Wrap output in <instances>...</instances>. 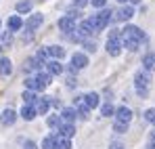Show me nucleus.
<instances>
[{"instance_id":"obj_37","label":"nucleus","mask_w":155,"mask_h":149,"mask_svg":"<svg viewBox=\"0 0 155 149\" xmlns=\"http://www.w3.org/2000/svg\"><path fill=\"white\" fill-rule=\"evenodd\" d=\"M67 17H71V19H76V17H80V11H78V8H71V11L67 13Z\"/></svg>"},{"instance_id":"obj_34","label":"nucleus","mask_w":155,"mask_h":149,"mask_svg":"<svg viewBox=\"0 0 155 149\" xmlns=\"http://www.w3.org/2000/svg\"><path fill=\"white\" fill-rule=\"evenodd\" d=\"M90 4H92V6H97V8H105L107 0H90Z\"/></svg>"},{"instance_id":"obj_4","label":"nucleus","mask_w":155,"mask_h":149,"mask_svg":"<svg viewBox=\"0 0 155 149\" xmlns=\"http://www.w3.org/2000/svg\"><path fill=\"white\" fill-rule=\"evenodd\" d=\"M122 40H136V42H143L145 40V34L140 27L136 25H126L124 32H122Z\"/></svg>"},{"instance_id":"obj_20","label":"nucleus","mask_w":155,"mask_h":149,"mask_svg":"<svg viewBox=\"0 0 155 149\" xmlns=\"http://www.w3.org/2000/svg\"><path fill=\"white\" fill-rule=\"evenodd\" d=\"M21 25H23V21H21V17H19V15H13V17L8 19V29H11V32L21 29Z\"/></svg>"},{"instance_id":"obj_19","label":"nucleus","mask_w":155,"mask_h":149,"mask_svg":"<svg viewBox=\"0 0 155 149\" xmlns=\"http://www.w3.org/2000/svg\"><path fill=\"white\" fill-rule=\"evenodd\" d=\"M143 67H145V72L155 69V55H153V52H149V55L143 57Z\"/></svg>"},{"instance_id":"obj_42","label":"nucleus","mask_w":155,"mask_h":149,"mask_svg":"<svg viewBox=\"0 0 155 149\" xmlns=\"http://www.w3.org/2000/svg\"><path fill=\"white\" fill-rule=\"evenodd\" d=\"M117 2H130V0H117Z\"/></svg>"},{"instance_id":"obj_16","label":"nucleus","mask_w":155,"mask_h":149,"mask_svg":"<svg viewBox=\"0 0 155 149\" xmlns=\"http://www.w3.org/2000/svg\"><path fill=\"white\" fill-rule=\"evenodd\" d=\"M13 72V63L6 57H0V76H8Z\"/></svg>"},{"instance_id":"obj_11","label":"nucleus","mask_w":155,"mask_h":149,"mask_svg":"<svg viewBox=\"0 0 155 149\" xmlns=\"http://www.w3.org/2000/svg\"><path fill=\"white\" fill-rule=\"evenodd\" d=\"M34 107H36L38 113H46L48 107H51V99H48V97H38V101L34 103Z\"/></svg>"},{"instance_id":"obj_3","label":"nucleus","mask_w":155,"mask_h":149,"mask_svg":"<svg viewBox=\"0 0 155 149\" xmlns=\"http://www.w3.org/2000/svg\"><path fill=\"white\" fill-rule=\"evenodd\" d=\"M113 19V11H109V8H101L90 21H92V25H94V29H103V27H107V23Z\"/></svg>"},{"instance_id":"obj_40","label":"nucleus","mask_w":155,"mask_h":149,"mask_svg":"<svg viewBox=\"0 0 155 149\" xmlns=\"http://www.w3.org/2000/svg\"><path fill=\"white\" fill-rule=\"evenodd\" d=\"M109 149H124V145H122V143H111Z\"/></svg>"},{"instance_id":"obj_6","label":"nucleus","mask_w":155,"mask_h":149,"mask_svg":"<svg viewBox=\"0 0 155 149\" xmlns=\"http://www.w3.org/2000/svg\"><path fill=\"white\" fill-rule=\"evenodd\" d=\"M124 49V42H122V38H109L107 40V52L111 55V57H117L120 52Z\"/></svg>"},{"instance_id":"obj_1","label":"nucleus","mask_w":155,"mask_h":149,"mask_svg":"<svg viewBox=\"0 0 155 149\" xmlns=\"http://www.w3.org/2000/svg\"><path fill=\"white\" fill-rule=\"evenodd\" d=\"M51 78H52L51 74H38V76H34V78H27L25 86L29 90H44V88L48 86Z\"/></svg>"},{"instance_id":"obj_36","label":"nucleus","mask_w":155,"mask_h":149,"mask_svg":"<svg viewBox=\"0 0 155 149\" xmlns=\"http://www.w3.org/2000/svg\"><path fill=\"white\" fill-rule=\"evenodd\" d=\"M88 4V0H74V6L76 8H82V6H86Z\"/></svg>"},{"instance_id":"obj_27","label":"nucleus","mask_w":155,"mask_h":149,"mask_svg":"<svg viewBox=\"0 0 155 149\" xmlns=\"http://www.w3.org/2000/svg\"><path fill=\"white\" fill-rule=\"evenodd\" d=\"M29 8H31V2H29V0L17 2V13H29Z\"/></svg>"},{"instance_id":"obj_38","label":"nucleus","mask_w":155,"mask_h":149,"mask_svg":"<svg viewBox=\"0 0 155 149\" xmlns=\"http://www.w3.org/2000/svg\"><path fill=\"white\" fill-rule=\"evenodd\" d=\"M84 46H86V50H90V52L97 50V44H94V42H84Z\"/></svg>"},{"instance_id":"obj_28","label":"nucleus","mask_w":155,"mask_h":149,"mask_svg":"<svg viewBox=\"0 0 155 149\" xmlns=\"http://www.w3.org/2000/svg\"><path fill=\"white\" fill-rule=\"evenodd\" d=\"M36 67H38L36 57H34V59H25V63H23V72H31V69H36Z\"/></svg>"},{"instance_id":"obj_18","label":"nucleus","mask_w":155,"mask_h":149,"mask_svg":"<svg viewBox=\"0 0 155 149\" xmlns=\"http://www.w3.org/2000/svg\"><path fill=\"white\" fill-rule=\"evenodd\" d=\"M36 113H38V111H36L34 105H23V109H21V118H23V120H34Z\"/></svg>"},{"instance_id":"obj_8","label":"nucleus","mask_w":155,"mask_h":149,"mask_svg":"<svg viewBox=\"0 0 155 149\" xmlns=\"http://www.w3.org/2000/svg\"><path fill=\"white\" fill-rule=\"evenodd\" d=\"M132 15H134V8H132V6H122V8H117V13H113V19H117V21H128Z\"/></svg>"},{"instance_id":"obj_41","label":"nucleus","mask_w":155,"mask_h":149,"mask_svg":"<svg viewBox=\"0 0 155 149\" xmlns=\"http://www.w3.org/2000/svg\"><path fill=\"white\" fill-rule=\"evenodd\" d=\"M130 2H132V4H136V2H140V0H130Z\"/></svg>"},{"instance_id":"obj_9","label":"nucleus","mask_w":155,"mask_h":149,"mask_svg":"<svg viewBox=\"0 0 155 149\" xmlns=\"http://www.w3.org/2000/svg\"><path fill=\"white\" fill-rule=\"evenodd\" d=\"M0 122H2L4 126L15 124V122H17V113H15L13 109H4V111L0 113Z\"/></svg>"},{"instance_id":"obj_32","label":"nucleus","mask_w":155,"mask_h":149,"mask_svg":"<svg viewBox=\"0 0 155 149\" xmlns=\"http://www.w3.org/2000/svg\"><path fill=\"white\" fill-rule=\"evenodd\" d=\"M113 130L122 134V132H126V130H128V124H124V122H117V120H115V124H113Z\"/></svg>"},{"instance_id":"obj_39","label":"nucleus","mask_w":155,"mask_h":149,"mask_svg":"<svg viewBox=\"0 0 155 149\" xmlns=\"http://www.w3.org/2000/svg\"><path fill=\"white\" fill-rule=\"evenodd\" d=\"M67 86L74 88V86H76V78H67Z\"/></svg>"},{"instance_id":"obj_23","label":"nucleus","mask_w":155,"mask_h":149,"mask_svg":"<svg viewBox=\"0 0 155 149\" xmlns=\"http://www.w3.org/2000/svg\"><path fill=\"white\" fill-rule=\"evenodd\" d=\"M57 141H59L57 134H54V137H46V139L42 141V149H57Z\"/></svg>"},{"instance_id":"obj_13","label":"nucleus","mask_w":155,"mask_h":149,"mask_svg":"<svg viewBox=\"0 0 155 149\" xmlns=\"http://www.w3.org/2000/svg\"><path fill=\"white\" fill-rule=\"evenodd\" d=\"M74 134H76L74 124H67V122H63V124H61V128H59V137H63V139H71Z\"/></svg>"},{"instance_id":"obj_31","label":"nucleus","mask_w":155,"mask_h":149,"mask_svg":"<svg viewBox=\"0 0 155 149\" xmlns=\"http://www.w3.org/2000/svg\"><path fill=\"white\" fill-rule=\"evenodd\" d=\"M46 57H51V55H48V49H40L38 52H36V61H38V63H40V61H44Z\"/></svg>"},{"instance_id":"obj_30","label":"nucleus","mask_w":155,"mask_h":149,"mask_svg":"<svg viewBox=\"0 0 155 149\" xmlns=\"http://www.w3.org/2000/svg\"><path fill=\"white\" fill-rule=\"evenodd\" d=\"M122 42H124V49H128V50H138V44H140L136 40H122Z\"/></svg>"},{"instance_id":"obj_26","label":"nucleus","mask_w":155,"mask_h":149,"mask_svg":"<svg viewBox=\"0 0 155 149\" xmlns=\"http://www.w3.org/2000/svg\"><path fill=\"white\" fill-rule=\"evenodd\" d=\"M101 116H105V118H109V116H115V107H113L111 103H105L103 107H101Z\"/></svg>"},{"instance_id":"obj_10","label":"nucleus","mask_w":155,"mask_h":149,"mask_svg":"<svg viewBox=\"0 0 155 149\" xmlns=\"http://www.w3.org/2000/svg\"><path fill=\"white\" fill-rule=\"evenodd\" d=\"M115 118H117V122L130 124V120H132V111H130L128 107H120V109H115Z\"/></svg>"},{"instance_id":"obj_17","label":"nucleus","mask_w":155,"mask_h":149,"mask_svg":"<svg viewBox=\"0 0 155 149\" xmlns=\"http://www.w3.org/2000/svg\"><path fill=\"white\" fill-rule=\"evenodd\" d=\"M84 99H86V105H88L90 109H94V107H99V103H101V97H99L97 93H88V95H86Z\"/></svg>"},{"instance_id":"obj_29","label":"nucleus","mask_w":155,"mask_h":149,"mask_svg":"<svg viewBox=\"0 0 155 149\" xmlns=\"http://www.w3.org/2000/svg\"><path fill=\"white\" fill-rule=\"evenodd\" d=\"M57 149H71V143H69V139H63V137H59V141H57Z\"/></svg>"},{"instance_id":"obj_22","label":"nucleus","mask_w":155,"mask_h":149,"mask_svg":"<svg viewBox=\"0 0 155 149\" xmlns=\"http://www.w3.org/2000/svg\"><path fill=\"white\" fill-rule=\"evenodd\" d=\"M13 42V32H0V46H11Z\"/></svg>"},{"instance_id":"obj_33","label":"nucleus","mask_w":155,"mask_h":149,"mask_svg":"<svg viewBox=\"0 0 155 149\" xmlns=\"http://www.w3.org/2000/svg\"><path fill=\"white\" fill-rule=\"evenodd\" d=\"M145 118H147V120H149V122H151V124H155V109H153V107H151V109H147V111H145Z\"/></svg>"},{"instance_id":"obj_35","label":"nucleus","mask_w":155,"mask_h":149,"mask_svg":"<svg viewBox=\"0 0 155 149\" xmlns=\"http://www.w3.org/2000/svg\"><path fill=\"white\" fill-rule=\"evenodd\" d=\"M23 149H38V145H36L34 141H25V143H23Z\"/></svg>"},{"instance_id":"obj_7","label":"nucleus","mask_w":155,"mask_h":149,"mask_svg":"<svg viewBox=\"0 0 155 149\" xmlns=\"http://www.w3.org/2000/svg\"><path fill=\"white\" fill-rule=\"evenodd\" d=\"M59 27L65 32V34H71V32H76V19H71V17H61L59 19Z\"/></svg>"},{"instance_id":"obj_5","label":"nucleus","mask_w":155,"mask_h":149,"mask_svg":"<svg viewBox=\"0 0 155 149\" xmlns=\"http://www.w3.org/2000/svg\"><path fill=\"white\" fill-rule=\"evenodd\" d=\"M88 65V57L84 52H76L71 57V65H69V72H78V69H84Z\"/></svg>"},{"instance_id":"obj_14","label":"nucleus","mask_w":155,"mask_h":149,"mask_svg":"<svg viewBox=\"0 0 155 149\" xmlns=\"http://www.w3.org/2000/svg\"><path fill=\"white\" fill-rule=\"evenodd\" d=\"M46 74H51V76H59V74H63V65L54 59V61H48L46 63Z\"/></svg>"},{"instance_id":"obj_2","label":"nucleus","mask_w":155,"mask_h":149,"mask_svg":"<svg viewBox=\"0 0 155 149\" xmlns=\"http://www.w3.org/2000/svg\"><path fill=\"white\" fill-rule=\"evenodd\" d=\"M149 82H151V76H149V72H138V74L134 76V86H136V93H138L140 97H147Z\"/></svg>"},{"instance_id":"obj_21","label":"nucleus","mask_w":155,"mask_h":149,"mask_svg":"<svg viewBox=\"0 0 155 149\" xmlns=\"http://www.w3.org/2000/svg\"><path fill=\"white\" fill-rule=\"evenodd\" d=\"M23 101H25V105H34L36 101H38V97H36V90H29V88H25L23 90Z\"/></svg>"},{"instance_id":"obj_15","label":"nucleus","mask_w":155,"mask_h":149,"mask_svg":"<svg viewBox=\"0 0 155 149\" xmlns=\"http://www.w3.org/2000/svg\"><path fill=\"white\" fill-rule=\"evenodd\" d=\"M76 116H78V111H76V109H71V107H65V109L61 111V120L67 122V124H71V122L76 120Z\"/></svg>"},{"instance_id":"obj_12","label":"nucleus","mask_w":155,"mask_h":149,"mask_svg":"<svg viewBox=\"0 0 155 149\" xmlns=\"http://www.w3.org/2000/svg\"><path fill=\"white\" fill-rule=\"evenodd\" d=\"M42 21H44V17H42L40 13H34V15H29V19L25 21V25H27V29H36V27L42 25Z\"/></svg>"},{"instance_id":"obj_25","label":"nucleus","mask_w":155,"mask_h":149,"mask_svg":"<svg viewBox=\"0 0 155 149\" xmlns=\"http://www.w3.org/2000/svg\"><path fill=\"white\" fill-rule=\"evenodd\" d=\"M46 124H48V128H61L63 120H61V116H48Z\"/></svg>"},{"instance_id":"obj_24","label":"nucleus","mask_w":155,"mask_h":149,"mask_svg":"<svg viewBox=\"0 0 155 149\" xmlns=\"http://www.w3.org/2000/svg\"><path fill=\"white\" fill-rule=\"evenodd\" d=\"M48 55H51V57H54V59H61V57L65 55V50H63V46L54 44V46H48Z\"/></svg>"}]
</instances>
